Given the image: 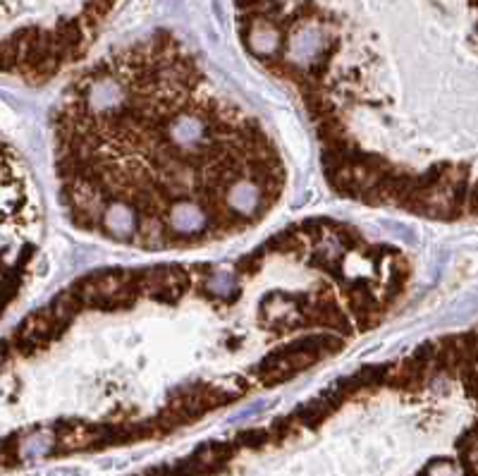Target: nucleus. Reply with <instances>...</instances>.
Instances as JSON below:
<instances>
[{
    "label": "nucleus",
    "instance_id": "nucleus-1",
    "mask_svg": "<svg viewBox=\"0 0 478 476\" xmlns=\"http://www.w3.org/2000/svg\"><path fill=\"white\" fill-rule=\"evenodd\" d=\"M120 0H3L5 67L46 77L84 53Z\"/></svg>",
    "mask_w": 478,
    "mask_h": 476
}]
</instances>
